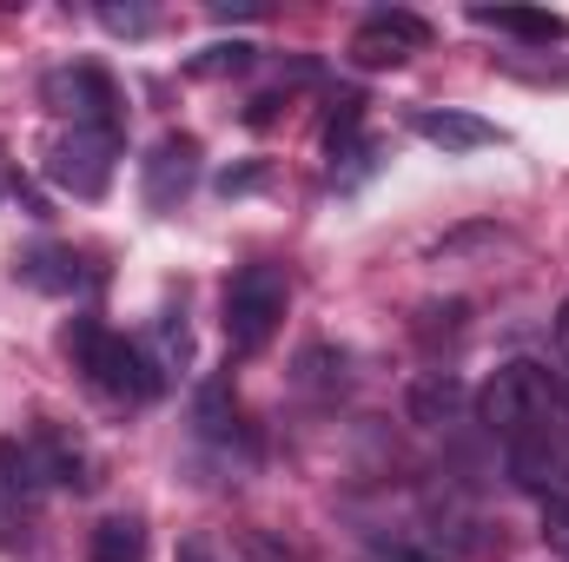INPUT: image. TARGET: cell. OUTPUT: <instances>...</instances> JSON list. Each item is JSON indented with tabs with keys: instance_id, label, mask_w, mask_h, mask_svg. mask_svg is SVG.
<instances>
[{
	"instance_id": "obj_19",
	"label": "cell",
	"mask_w": 569,
	"mask_h": 562,
	"mask_svg": "<svg viewBox=\"0 0 569 562\" xmlns=\"http://www.w3.org/2000/svg\"><path fill=\"white\" fill-rule=\"evenodd\" d=\"M179 562H219V556H212L206 543H186V550H179Z\"/></svg>"
},
{
	"instance_id": "obj_17",
	"label": "cell",
	"mask_w": 569,
	"mask_h": 562,
	"mask_svg": "<svg viewBox=\"0 0 569 562\" xmlns=\"http://www.w3.org/2000/svg\"><path fill=\"white\" fill-rule=\"evenodd\" d=\"M550 344H557V364H563V378H569V298L557 304V318H550Z\"/></svg>"
},
{
	"instance_id": "obj_2",
	"label": "cell",
	"mask_w": 569,
	"mask_h": 562,
	"mask_svg": "<svg viewBox=\"0 0 569 562\" xmlns=\"http://www.w3.org/2000/svg\"><path fill=\"white\" fill-rule=\"evenodd\" d=\"M0 483L33 503L47 490H93V450L67 423H27L20 436H0Z\"/></svg>"
},
{
	"instance_id": "obj_8",
	"label": "cell",
	"mask_w": 569,
	"mask_h": 562,
	"mask_svg": "<svg viewBox=\"0 0 569 562\" xmlns=\"http://www.w3.org/2000/svg\"><path fill=\"white\" fill-rule=\"evenodd\" d=\"M192 185H199V140H192V133H166V140L140 159L146 205H152V212H172Z\"/></svg>"
},
{
	"instance_id": "obj_9",
	"label": "cell",
	"mask_w": 569,
	"mask_h": 562,
	"mask_svg": "<svg viewBox=\"0 0 569 562\" xmlns=\"http://www.w3.org/2000/svg\"><path fill=\"white\" fill-rule=\"evenodd\" d=\"M411 133L430 140L437 152H483V145H503V127H490L483 113H463V107H418V113H411Z\"/></svg>"
},
{
	"instance_id": "obj_14",
	"label": "cell",
	"mask_w": 569,
	"mask_h": 562,
	"mask_svg": "<svg viewBox=\"0 0 569 562\" xmlns=\"http://www.w3.org/2000/svg\"><path fill=\"white\" fill-rule=\"evenodd\" d=\"M345 371H351V358L331 351V344H311V351L298 358V384H305V391H325V398H338V391L351 384Z\"/></svg>"
},
{
	"instance_id": "obj_13",
	"label": "cell",
	"mask_w": 569,
	"mask_h": 562,
	"mask_svg": "<svg viewBox=\"0 0 569 562\" xmlns=\"http://www.w3.org/2000/svg\"><path fill=\"white\" fill-rule=\"evenodd\" d=\"M259 67V47L252 40H212L206 53H192L186 60V73L192 80H219V73H252Z\"/></svg>"
},
{
	"instance_id": "obj_20",
	"label": "cell",
	"mask_w": 569,
	"mask_h": 562,
	"mask_svg": "<svg viewBox=\"0 0 569 562\" xmlns=\"http://www.w3.org/2000/svg\"><path fill=\"white\" fill-rule=\"evenodd\" d=\"M563 536H569V530H563Z\"/></svg>"
},
{
	"instance_id": "obj_12",
	"label": "cell",
	"mask_w": 569,
	"mask_h": 562,
	"mask_svg": "<svg viewBox=\"0 0 569 562\" xmlns=\"http://www.w3.org/2000/svg\"><path fill=\"white\" fill-rule=\"evenodd\" d=\"M87 562H146V523L140 516H107L87 543Z\"/></svg>"
},
{
	"instance_id": "obj_11",
	"label": "cell",
	"mask_w": 569,
	"mask_h": 562,
	"mask_svg": "<svg viewBox=\"0 0 569 562\" xmlns=\"http://www.w3.org/2000/svg\"><path fill=\"white\" fill-rule=\"evenodd\" d=\"M20 279L33 284V291L73 298V291L87 284V259H80L73 245H40V252H27V259H20Z\"/></svg>"
},
{
	"instance_id": "obj_18",
	"label": "cell",
	"mask_w": 569,
	"mask_h": 562,
	"mask_svg": "<svg viewBox=\"0 0 569 562\" xmlns=\"http://www.w3.org/2000/svg\"><path fill=\"white\" fill-rule=\"evenodd\" d=\"M259 179H266V172H259V165H246V172H226V179H219V192H252Z\"/></svg>"
},
{
	"instance_id": "obj_6",
	"label": "cell",
	"mask_w": 569,
	"mask_h": 562,
	"mask_svg": "<svg viewBox=\"0 0 569 562\" xmlns=\"http://www.w3.org/2000/svg\"><path fill=\"white\" fill-rule=\"evenodd\" d=\"M120 165V133H93V127H67L60 140L47 145V179L73 199H100L113 185Z\"/></svg>"
},
{
	"instance_id": "obj_1",
	"label": "cell",
	"mask_w": 569,
	"mask_h": 562,
	"mask_svg": "<svg viewBox=\"0 0 569 562\" xmlns=\"http://www.w3.org/2000/svg\"><path fill=\"white\" fill-rule=\"evenodd\" d=\"M483 423L503 443V463L523 490H563L569 483V391L530 358L503 364L483 384Z\"/></svg>"
},
{
	"instance_id": "obj_5",
	"label": "cell",
	"mask_w": 569,
	"mask_h": 562,
	"mask_svg": "<svg viewBox=\"0 0 569 562\" xmlns=\"http://www.w3.org/2000/svg\"><path fill=\"white\" fill-rule=\"evenodd\" d=\"M40 100L67 120V127H93V133H127V100L113 87L107 67L93 60H73V67H53L40 80Z\"/></svg>"
},
{
	"instance_id": "obj_3",
	"label": "cell",
	"mask_w": 569,
	"mask_h": 562,
	"mask_svg": "<svg viewBox=\"0 0 569 562\" xmlns=\"http://www.w3.org/2000/svg\"><path fill=\"white\" fill-rule=\"evenodd\" d=\"M67 351H73L80 378H87L113 411H146V404L159 398V384H166L140 344H133L127 331L100 324V318H73V324H67Z\"/></svg>"
},
{
	"instance_id": "obj_15",
	"label": "cell",
	"mask_w": 569,
	"mask_h": 562,
	"mask_svg": "<svg viewBox=\"0 0 569 562\" xmlns=\"http://www.w3.org/2000/svg\"><path fill=\"white\" fill-rule=\"evenodd\" d=\"M146 358H152V371H159V378L186 371V358H192V338H186V318H179V311H159V351H146Z\"/></svg>"
},
{
	"instance_id": "obj_16",
	"label": "cell",
	"mask_w": 569,
	"mask_h": 562,
	"mask_svg": "<svg viewBox=\"0 0 569 562\" xmlns=\"http://www.w3.org/2000/svg\"><path fill=\"white\" fill-rule=\"evenodd\" d=\"M100 27H107V33L140 40V33H152V27H159V13H152V7H120V0H100Z\"/></svg>"
},
{
	"instance_id": "obj_7",
	"label": "cell",
	"mask_w": 569,
	"mask_h": 562,
	"mask_svg": "<svg viewBox=\"0 0 569 562\" xmlns=\"http://www.w3.org/2000/svg\"><path fill=\"white\" fill-rule=\"evenodd\" d=\"M425 47H430V27H425V13H411V7H378V13H365L358 33H351V60H358L365 73L405 67V60L425 53Z\"/></svg>"
},
{
	"instance_id": "obj_10",
	"label": "cell",
	"mask_w": 569,
	"mask_h": 562,
	"mask_svg": "<svg viewBox=\"0 0 569 562\" xmlns=\"http://www.w3.org/2000/svg\"><path fill=\"white\" fill-rule=\"evenodd\" d=\"M470 20L490 27V33H517V40H530V47H557L569 33L563 13H550V7H470Z\"/></svg>"
},
{
	"instance_id": "obj_4",
	"label": "cell",
	"mask_w": 569,
	"mask_h": 562,
	"mask_svg": "<svg viewBox=\"0 0 569 562\" xmlns=\"http://www.w3.org/2000/svg\"><path fill=\"white\" fill-rule=\"evenodd\" d=\"M284 311H291V279L284 265H239L226 284V344L239 358H259L272 338L284 331Z\"/></svg>"
}]
</instances>
